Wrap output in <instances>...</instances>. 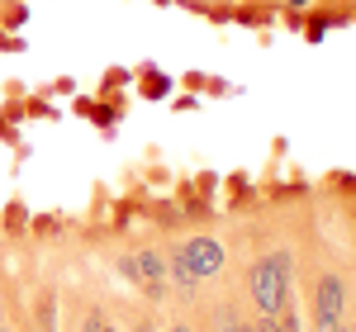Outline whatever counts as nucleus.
<instances>
[{"label": "nucleus", "instance_id": "obj_1", "mask_svg": "<svg viewBox=\"0 0 356 332\" xmlns=\"http://www.w3.org/2000/svg\"><path fill=\"white\" fill-rule=\"evenodd\" d=\"M247 285H252V304L261 308L266 318H275V313L285 308V299H290V251L261 256V261L252 266Z\"/></svg>", "mask_w": 356, "mask_h": 332}, {"label": "nucleus", "instance_id": "obj_2", "mask_svg": "<svg viewBox=\"0 0 356 332\" xmlns=\"http://www.w3.org/2000/svg\"><path fill=\"white\" fill-rule=\"evenodd\" d=\"M223 266V247L214 242V238H195V242H186V247L176 251V261H171V271H176V280L191 290L195 280H209L219 276Z\"/></svg>", "mask_w": 356, "mask_h": 332}, {"label": "nucleus", "instance_id": "obj_3", "mask_svg": "<svg viewBox=\"0 0 356 332\" xmlns=\"http://www.w3.org/2000/svg\"><path fill=\"white\" fill-rule=\"evenodd\" d=\"M342 304H347V285L337 276H323L318 280V294H314V323H318V332L342 328Z\"/></svg>", "mask_w": 356, "mask_h": 332}, {"label": "nucleus", "instance_id": "obj_4", "mask_svg": "<svg viewBox=\"0 0 356 332\" xmlns=\"http://www.w3.org/2000/svg\"><path fill=\"white\" fill-rule=\"evenodd\" d=\"M124 271L143 280V290H147V294H162L166 266H162V256H157V251H134V256H124Z\"/></svg>", "mask_w": 356, "mask_h": 332}, {"label": "nucleus", "instance_id": "obj_5", "mask_svg": "<svg viewBox=\"0 0 356 332\" xmlns=\"http://www.w3.org/2000/svg\"><path fill=\"white\" fill-rule=\"evenodd\" d=\"M86 332H119V328L105 323V313H90V318H86Z\"/></svg>", "mask_w": 356, "mask_h": 332}, {"label": "nucleus", "instance_id": "obj_6", "mask_svg": "<svg viewBox=\"0 0 356 332\" xmlns=\"http://www.w3.org/2000/svg\"><path fill=\"white\" fill-rule=\"evenodd\" d=\"M171 332H191V328H186V323H176V328H171Z\"/></svg>", "mask_w": 356, "mask_h": 332}, {"label": "nucleus", "instance_id": "obj_7", "mask_svg": "<svg viewBox=\"0 0 356 332\" xmlns=\"http://www.w3.org/2000/svg\"><path fill=\"white\" fill-rule=\"evenodd\" d=\"M290 5H304V0H290Z\"/></svg>", "mask_w": 356, "mask_h": 332}, {"label": "nucleus", "instance_id": "obj_8", "mask_svg": "<svg viewBox=\"0 0 356 332\" xmlns=\"http://www.w3.org/2000/svg\"><path fill=\"white\" fill-rule=\"evenodd\" d=\"M0 332H10V328H0Z\"/></svg>", "mask_w": 356, "mask_h": 332}, {"label": "nucleus", "instance_id": "obj_9", "mask_svg": "<svg viewBox=\"0 0 356 332\" xmlns=\"http://www.w3.org/2000/svg\"><path fill=\"white\" fill-rule=\"evenodd\" d=\"M332 332H342V328H332Z\"/></svg>", "mask_w": 356, "mask_h": 332}, {"label": "nucleus", "instance_id": "obj_10", "mask_svg": "<svg viewBox=\"0 0 356 332\" xmlns=\"http://www.w3.org/2000/svg\"><path fill=\"white\" fill-rule=\"evenodd\" d=\"M352 332H356V328H352Z\"/></svg>", "mask_w": 356, "mask_h": 332}]
</instances>
